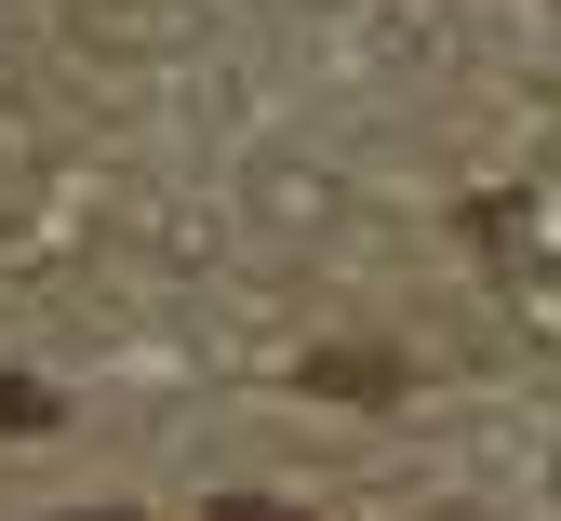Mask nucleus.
I'll use <instances>...</instances> for the list:
<instances>
[{
	"label": "nucleus",
	"instance_id": "3",
	"mask_svg": "<svg viewBox=\"0 0 561 521\" xmlns=\"http://www.w3.org/2000/svg\"><path fill=\"white\" fill-rule=\"evenodd\" d=\"M81 521H121V508H81Z\"/></svg>",
	"mask_w": 561,
	"mask_h": 521
},
{
	"label": "nucleus",
	"instance_id": "2",
	"mask_svg": "<svg viewBox=\"0 0 561 521\" xmlns=\"http://www.w3.org/2000/svg\"><path fill=\"white\" fill-rule=\"evenodd\" d=\"M215 521H280V508H267V495H228V508H215Z\"/></svg>",
	"mask_w": 561,
	"mask_h": 521
},
{
	"label": "nucleus",
	"instance_id": "1",
	"mask_svg": "<svg viewBox=\"0 0 561 521\" xmlns=\"http://www.w3.org/2000/svg\"><path fill=\"white\" fill-rule=\"evenodd\" d=\"M321 388H334V401H388V388H401V361H375V348H334V361H321Z\"/></svg>",
	"mask_w": 561,
	"mask_h": 521
}]
</instances>
